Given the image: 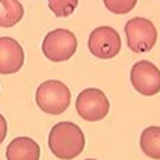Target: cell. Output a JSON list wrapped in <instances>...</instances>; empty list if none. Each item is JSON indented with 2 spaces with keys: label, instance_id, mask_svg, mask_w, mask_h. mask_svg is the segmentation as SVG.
I'll list each match as a JSON object with an SVG mask.
<instances>
[{
  "label": "cell",
  "instance_id": "2",
  "mask_svg": "<svg viewBox=\"0 0 160 160\" xmlns=\"http://www.w3.org/2000/svg\"><path fill=\"white\" fill-rule=\"evenodd\" d=\"M72 93L63 82L48 79L38 86L35 101L39 109L47 114H62L70 105Z\"/></svg>",
  "mask_w": 160,
  "mask_h": 160
},
{
  "label": "cell",
  "instance_id": "1",
  "mask_svg": "<svg viewBox=\"0 0 160 160\" xmlns=\"http://www.w3.org/2000/svg\"><path fill=\"white\" fill-rule=\"evenodd\" d=\"M86 140L82 129L77 124L61 121L51 128L48 135V147L55 158L72 160L79 156L85 148Z\"/></svg>",
  "mask_w": 160,
  "mask_h": 160
},
{
  "label": "cell",
  "instance_id": "9",
  "mask_svg": "<svg viewBox=\"0 0 160 160\" xmlns=\"http://www.w3.org/2000/svg\"><path fill=\"white\" fill-rule=\"evenodd\" d=\"M7 160H39L41 147L31 137H16L7 145Z\"/></svg>",
  "mask_w": 160,
  "mask_h": 160
},
{
  "label": "cell",
  "instance_id": "10",
  "mask_svg": "<svg viewBox=\"0 0 160 160\" xmlns=\"http://www.w3.org/2000/svg\"><path fill=\"white\" fill-rule=\"evenodd\" d=\"M24 8L19 0H0V27L11 28L23 19Z\"/></svg>",
  "mask_w": 160,
  "mask_h": 160
},
{
  "label": "cell",
  "instance_id": "11",
  "mask_svg": "<svg viewBox=\"0 0 160 160\" xmlns=\"http://www.w3.org/2000/svg\"><path fill=\"white\" fill-rule=\"evenodd\" d=\"M140 148L145 156L160 160V127H148L140 135Z\"/></svg>",
  "mask_w": 160,
  "mask_h": 160
},
{
  "label": "cell",
  "instance_id": "13",
  "mask_svg": "<svg viewBox=\"0 0 160 160\" xmlns=\"http://www.w3.org/2000/svg\"><path fill=\"white\" fill-rule=\"evenodd\" d=\"M105 7L116 15H125L135 8L137 0H104Z\"/></svg>",
  "mask_w": 160,
  "mask_h": 160
},
{
  "label": "cell",
  "instance_id": "8",
  "mask_svg": "<svg viewBox=\"0 0 160 160\" xmlns=\"http://www.w3.org/2000/svg\"><path fill=\"white\" fill-rule=\"evenodd\" d=\"M24 65V51L11 37L0 38V74H15Z\"/></svg>",
  "mask_w": 160,
  "mask_h": 160
},
{
  "label": "cell",
  "instance_id": "3",
  "mask_svg": "<svg viewBox=\"0 0 160 160\" xmlns=\"http://www.w3.org/2000/svg\"><path fill=\"white\" fill-rule=\"evenodd\" d=\"M77 38L72 31L57 28L50 31L43 39L42 51L51 62H63L70 59L77 51Z\"/></svg>",
  "mask_w": 160,
  "mask_h": 160
},
{
  "label": "cell",
  "instance_id": "14",
  "mask_svg": "<svg viewBox=\"0 0 160 160\" xmlns=\"http://www.w3.org/2000/svg\"><path fill=\"white\" fill-rule=\"evenodd\" d=\"M6 136H7V121L3 114L0 113V144L4 141Z\"/></svg>",
  "mask_w": 160,
  "mask_h": 160
},
{
  "label": "cell",
  "instance_id": "4",
  "mask_svg": "<svg viewBox=\"0 0 160 160\" xmlns=\"http://www.w3.org/2000/svg\"><path fill=\"white\" fill-rule=\"evenodd\" d=\"M128 47L133 52H148L158 41V31L155 24L145 18H133L124 27Z\"/></svg>",
  "mask_w": 160,
  "mask_h": 160
},
{
  "label": "cell",
  "instance_id": "12",
  "mask_svg": "<svg viewBox=\"0 0 160 160\" xmlns=\"http://www.w3.org/2000/svg\"><path fill=\"white\" fill-rule=\"evenodd\" d=\"M47 4L55 16L66 18L75 11L78 6V0H47Z\"/></svg>",
  "mask_w": 160,
  "mask_h": 160
},
{
  "label": "cell",
  "instance_id": "15",
  "mask_svg": "<svg viewBox=\"0 0 160 160\" xmlns=\"http://www.w3.org/2000/svg\"><path fill=\"white\" fill-rule=\"evenodd\" d=\"M86 160H96V159H86Z\"/></svg>",
  "mask_w": 160,
  "mask_h": 160
},
{
  "label": "cell",
  "instance_id": "5",
  "mask_svg": "<svg viewBox=\"0 0 160 160\" xmlns=\"http://www.w3.org/2000/svg\"><path fill=\"white\" fill-rule=\"evenodd\" d=\"M109 100L105 93L96 88H88L82 90L75 101V109L79 117L86 121L96 122L105 118L109 113Z\"/></svg>",
  "mask_w": 160,
  "mask_h": 160
},
{
  "label": "cell",
  "instance_id": "6",
  "mask_svg": "<svg viewBox=\"0 0 160 160\" xmlns=\"http://www.w3.org/2000/svg\"><path fill=\"white\" fill-rule=\"evenodd\" d=\"M89 51L100 59H112L121 50V38L114 28L101 26L93 30L88 39Z\"/></svg>",
  "mask_w": 160,
  "mask_h": 160
},
{
  "label": "cell",
  "instance_id": "7",
  "mask_svg": "<svg viewBox=\"0 0 160 160\" xmlns=\"http://www.w3.org/2000/svg\"><path fill=\"white\" fill-rule=\"evenodd\" d=\"M131 83L140 94L151 97L160 92V70L149 61H139L132 66Z\"/></svg>",
  "mask_w": 160,
  "mask_h": 160
}]
</instances>
